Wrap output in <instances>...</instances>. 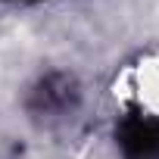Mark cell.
<instances>
[{
	"label": "cell",
	"mask_w": 159,
	"mask_h": 159,
	"mask_svg": "<svg viewBox=\"0 0 159 159\" xmlns=\"http://www.w3.org/2000/svg\"><path fill=\"white\" fill-rule=\"evenodd\" d=\"M116 140L122 159H159V116H143L131 109L119 119Z\"/></svg>",
	"instance_id": "2"
},
{
	"label": "cell",
	"mask_w": 159,
	"mask_h": 159,
	"mask_svg": "<svg viewBox=\"0 0 159 159\" xmlns=\"http://www.w3.org/2000/svg\"><path fill=\"white\" fill-rule=\"evenodd\" d=\"M81 100V88H78V78L69 72H47L41 81L31 88L25 109L34 119H59L66 112H72Z\"/></svg>",
	"instance_id": "1"
}]
</instances>
